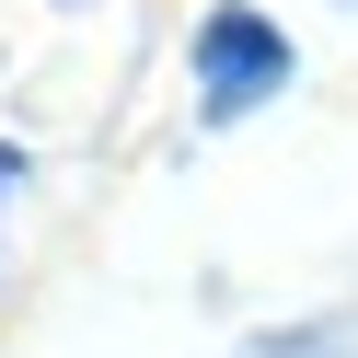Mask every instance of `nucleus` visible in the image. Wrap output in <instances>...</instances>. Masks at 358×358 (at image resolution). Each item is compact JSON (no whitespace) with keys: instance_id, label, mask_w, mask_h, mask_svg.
<instances>
[{"instance_id":"nucleus-2","label":"nucleus","mask_w":358,"mask_h":358,"mask_svg":"<svg viewBox=\"0 0 358 358\" xmlns=\"http://www.w3.org/2000/svg\"><path fill=\"white\" fill-rule=\"evenodd\" d=\"M243 358H358V347H347V324H312V335H255Z\"/></svg>"},{"instance_id":"nucleus-3","label":"nucleus","mask_w":358,"mask_h":358,"mask_svg":"<svg viewBox=\"0 0 358 358\" xmlns=\"http://www.w3.org/2000/svg\"><path fill=\"white\" fill-rule=\"evenodd\" d=\"M12 196H24V150H0V231H12Z\"/></svg>"},{"instance_id":"nucleus-1","label":"nucleus","mask_w":358,"mask_h":358,"mask_svg":"<svg viewBox=\"0 0 358 358\" xmlns=\"http://www.w3.org/2000/svg\"><path fill=\"white\" fill-rule=\"evenodd\" d=\"M289 81V35L266 24V12H243V0H220L208 35H196V104L208 116H243V104H266Z\"/></svg>"}]
</instances>
